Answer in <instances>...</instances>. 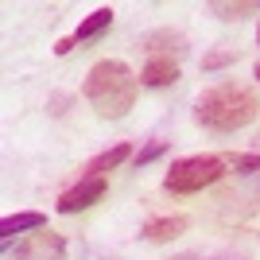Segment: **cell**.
I'll use <instances>...</instances> for the list:
<instances>
[{
	"mask_svg": "<svg viewBox=\"0 0 260 260\" xmlns=\"http://www.w3.org/2000/svg\"><path fill=\"white\" fill-rule=\"evenodd\" d=\"M256 113H260L256 89L245 86V82H233V78L202 89L198 101H194V120L210 132H237V128H245Z\"/></svg>",
	"mask_w": 260,
	"mask_h": 260,
	"instance_id": "cell-1",
	"label": "cell"
},
{
	"mask_svg": "<svg viewBox=\"0 0 260 260\" xmlns=\"http://www.w3.org/2000/svg\"><path fill=\"white\" fill-rule=\"evenodd\" d=\"M136 89H140V78L128 70V62L101 58V62L89 66L82 93H86V101L93 105L98 117L120 120V117H128V109L136 105Z\"/></svg>",
	"mask_w": 260,
	"mask_h": 260,
	"instance_id": "cell-2",
	"label": "cell"
},
{
	"mask_svg": "<svg viewBox=\"0 0 260 260\" xmlns=\"http://www.w3.org/2000/svg\"><path fill=\"white\" fill-rule=\"evenodd\" d=\"M221 175H225V155H186L167 167L163 190L167 194H198L202 186H214Z\"/></svg>",
	"mask_w": 260,
	"mask_h": 260,
	"instance_id": "cell-3",
	"label": "cell"
},
{
	"mask_svg": "<svg viewBox=\"0 0 260 260\" xmlns=\"http://www.w3.org/2000/svg\"><path fill=\"white\" fill-rule=\"evenodd\" d=\"M4 260H66V241L51 229H39L27 241H20L16 249H4Z\"/></svg>",
	"mask_w": 260,
	"mask_h": 260,
	"instance_id": "cell-4",
	"label": "cell"
},
{
	"mask_svg": "<svg viewBox=\"0 0 260 260\" xmlns=\"http://www.w3.org/2000/svg\"><path fill=\"white\" fill-rule=\"evenodd\" d=\"M109 190V179H78L70 190L58 194V214H78V210H89L93 202H101Z\"/></svg>",
	"mask_w": 260,
	"mask_h": 260,
	"instance_id": "cell-5",
	"label": "cell"
},
{
	"mask_svg": "<svg viewBox=\"0 0 260 260\" xmlns=\"http://www.w3.org/2000/svg\"><path fill=\"white\" fill-rule=\"evenodd\" d=\"M186 225H190V221H186V214H159V217H148V221H144L140 237L152 241V245H167V241L183 237Z\"/></svg>",
	"mask_w": 260,
	"mask_h": 260,
	"instance_id": "cell-6",
	"label": "cell"
},
{
	"mask_svg": "<svg viewBox=\"0 0 260 260\" xmlns=\"http://www.w3.org/2000/svg\"><path fill=\"white\" fill-rule=\"evenodd\" d=\"M140 47L152 58H183L186 54V39L179 31H171V27H159V31H148L140 39Z\"/></svg>",
	"mask_w": 260,
	"mask_h": 260,
	"instance_id": "cell-7",
	"label": "cell"
},
{
	"mask_svg": "<svg viewBox=\"0 0 260 260\" xmlns=\"http://www.w3.org/2000/svg\"><path fill=\"white\" fill-rule=\"evenodd\" d=\"M132 155H136V152H132L128 144H113V148L98 152L93 159L86 163V167H82V179H105L109 171H117L120 163H124V159H132Z\"/></svg>",
	"mask_w": 260,
	"mask_h": 260,
	"instance_id": "cell-8",
	"label": "cell"
},
{
	"mask_svg": "<svg viewBox=\"0 0 260 260\" xmlns=\"http://www.w3.org/2000/svg\"><path fill=\"white\" fill-rule=\"evenodd\" d=\"M179 82V58H148L140 70V86L148 89H167Z\"/></svg>",
	"mask_w": 260,
	"mask_h": 260,
	"instance_id": "cell-9",
	"label": "cell"
},
{
	"mask_svg": "<svg viewBox=\"0 0 260 260\" xmlns=\"http://www.w3.org/2000/svg\"><path fill=\"white\" fill-rule=\"evenodd\" d=\"M27 229H35V233H39V229H47V217L39 214V210H27V214L4 217V221H0V241H4V249L12 245V237H16V233H27Z\"/></svg>",
	"mask_w": 260,
	"mask_h": 260,
	"instance_id": "cell-10",
	"label": "cell"
},
{
	"mask_svg": "<svg viewBox=\"0 0 260 260\" xmlns=\"http://www.w3.org/2000/svg\"><path fill=\"white\" fill-rule=\"evenodd\" d=\"M109 27H113V8H98V12H89L86 20L78 23L74 43H93V39H101Z\"/></svg>",
	"mask_w": 260,
	"mask_h": 260,
	"instance_id": "cell-11",
	"label": "cell"
},
{
	"mask_svg": "<svg viewBox=\"0 0 260 260\" xmlns=\"http://www.w3.org/2000/svg\"><path fill=\"white\" fill-rule=\"evenodd\" d=\"M210 12L225 23H237L245 16H260V0H237V4L233 0H217V4H210Z\"/></svg>",
	"mask_w": 260,
	"mask_h": 260,
	"instance_id": "cell-12",
	"label": "cell"
},
{
	"mask_svg": "<svg viewBox=\"0 0 260 260\" xmlns=\"http://www.w3.org/2000/svg\"><path fill=\"white\" fill-rule=\"evenodd\" d=\"M237 58H241L237 47H214V51L202 54V70H206V74H214V70H225V66H233Z\"/></svg>",
	"mask_w": 260,
	"mask_h": 260,
	"instance_id": "cell-13",
	"label": "cell"
},
{
	"mask_svg": "<svg viewBox=\"0 0 260 260\" xmlns=\"http://www.w3.org/2000/svg\"><path fill=\"white\" fill-rule=\"evenodd\" d=\"M225 167H233V175H241V179H252V175H260V152H233L225 155Z\"/></svg>",
	"mask_w": 260,
	"mask_h": 260,
	"instance_id": "cell-14",
	"label": "cell"
},
{
	"mask_svg": "<svg viewBox=\"0 0 260 260\" xmlns=\"http://www.w3.org/2000/svg\"><path fill=\"white\" fill-rule=\"evenodd\" d=\"M167 152H171V140H152V144H144L132 159H136V167H148V163H155L159 155H167Z\"/></svg>",
	"mask_w": 260,
	"mask_h": 260,
	"instance_id": "cell-15",
	"label": "cell"
},
{
	"mask_svg": "<svg viewBox=\"0 0 260 260\" xmlns=\"http://www.w3.org/2000/svg\"><path fill=\"white\" fill-rule=\"evenodd\" d=\"M245 194H249L252 202H260V175H252V179H245Z\"/></svg>",
	"mask_w": 260,
	"mask_h": 260,
	"instance_id": "cell-16",
	"label": "cell"
},
{
	"mask_svg": "<svg viewBox=\"0 0 260 260\" xmlns=\"http://www.w3.org/2000/svg\"><path fill=\"white\" fill-rule=\"evenodd\" d=\"M74 35H70V39H58V43H54V54H70V51H74Z\"/></svg>",
	"mask_w": 260,
	"mask_h": 260,
	"instance_id": "cell-17",
	"label": "cell"
},
{
	"mask_svg": "<svg viewBox=\"0 0 260 260\" xmlns=\"http://www.w3.org/2000/svg\"><path fill=\"white\" fill-rule=\"evenodd\" d=\"M206 260H249L245 252H217V256H206Z\"/></svg>",
	"mask_w": 260,
	"mask_h": 260,
	"instance_id": "cell-18",
	"label": "cell"
},
{
	"mask_svg": "<svg viewBox=\"0 0 260 260\" xmlns=\"http://www.w3.org/2000/svg\"><path fill=\"white\" fill-rule=\"evenodd\" d=\"M171 260H206V256H198V252H179V256H171Z\"/></svg>",
	"mask_w": 260,
	"mask_h": 260,
	"instance_id": "cell-19",
	"label": "cell"
},
{
	"mask_svg": "<svg viewBox=\"0 0 260 260\" xmlns=\"http://www.w3.org/2000/svg\"><path fill=\"white\" fill-rule=\"evenodd\" d=\"M256 43H260V23H256Z\"/></svg>",
	"mask_w": 260,
	"mask_h": 260,
	"instance_id": "cell-20",
	"label": "cell"
},
{
	"mask_svg": "<svg viewBox=\"0 0 260 260\" xmlns=\"http://www.w3.org/2000/svg\"><path fill=\"white\" fill-rule=\"evenodd\" d=\"M256 82H260V62H256Z\"/></svg>",
	"mask_w": 260,
	"mask_h": 260,
	"instance_id": "cell-21",
	"label": "cell"
}]
</instances>
